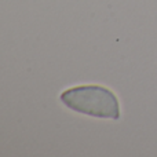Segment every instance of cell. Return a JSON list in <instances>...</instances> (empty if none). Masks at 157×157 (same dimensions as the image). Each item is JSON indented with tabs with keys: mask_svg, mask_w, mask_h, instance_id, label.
I'll use <instances>...</instances> for the list:
<instances>
[{
	"mask_svg": "<svg viewBox=\"0 0 157 157\" xmlns=\"http://www.w3.org/2000/svg\"><path fill=\"white\" fill-rule=\"evenodd\" d=\"M59 99L68 109L98 119H120V102L112 90L102 86H78L63 91Z\"/></svg>",
	"mask_w": 157,
	"mask_h": 157,
	"instance_id": "1",
	"label": "cell"
}]
</instances>
